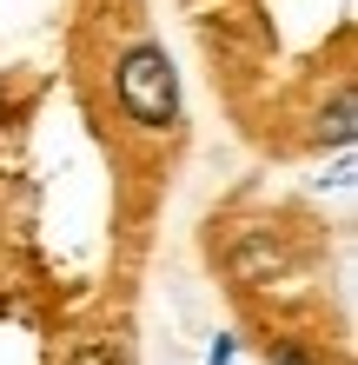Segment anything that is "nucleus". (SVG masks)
Returning a JSON list of instances; mask_svg holds the SVG:
<instances>
[{
  "label": "nucleus",
  "instance_id": "obj_3",
  "mask_svg": "<svg viewBox=\"0 0 358 365\" xmlns=\"http://www.w3.org/2000/svg\"><path fill=\"white\" fill-rule=\"evenodd\" d=\"M272 365H312V359H305L299 346H272Z\"/></svg>",
  "mask_w": 358,
  "mask_h": 365
},
{
  "label": "nucleus",
  "instance_id": "obj_2",
  "mask_svg": "<svg viewBox=\"0 0 358 365\" xmlns=\"http://www.w3.org/2000/svg\"><path fill=\"white\" fill-rule=\"evenodd\" d=\"M352 113H358L352 93H339V100H332V126H325V133H332V140H352Z\"/></svg>",
  "mask_w": 358,
  "mask_h": 365
},
{
  "label": "nucleus",
  "instance_id": "obj_1",
  "mask_svg": "<svg viewBox=\"0 0 358 365\" xmlns=\"http://www.w3.org/2000/svg\"><path fill=\"white\" fill-rule=\"evenodd\" d=\"M113 87H120V106H126L133 126H173L179 120V73H173V60H166V47H153V40H139V47L120 53Z\"/></svg>",
  "mask_w": 358,
  "mask_h": 365
}]
</instances>
